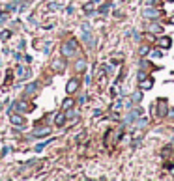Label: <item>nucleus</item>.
<instances>
[{"mask_svg": "<svg viewBox=\"0 0 174 181\" xmlns=\"http://www.w3.org/2000/svg\"><path fill=\"white\" fill-rule=\"evenodd\" d=\"M77 51H79V45H77L75 39H69V41H66L62 45V56H66V58H71Z\"/></svg>", "mask_w": 174, "mask_h": 181, "instance_id": "f257e3e1", "label": "nucleus"}, {"mask_svg": "<svg viewBox=\"0 0 174 181\" xmlns=\"http://www.w3.org/2000/svg\"><path fill=\"white\" fill-rule=\"evenodd\" d=\"M155 107H157V118H163V116H167L170 110H168V101L165 97H161V99H157V103H155Z\"/></svg>", "mask_w": 174, "mask_h": 181, "instance_id": "f03ea898", "label": "nucleus"}, {"mask_svg": "<svg viewBox=\"0 0 174 181\" xmlns=\"http://www.w3.org/2000/svg\"><path fill=\"white\" fill-rule=\"evenodd\" d=\"M9 110H17V112H30V110H32V105L26 103V101H19V103H13Z\"/></svg>", "mask_w": 174, "mask_h": 181, "instance_id": "7ed1b4c3", "label": "nucleus"}, {"mask_svg": "<svg viewBox=\"0 0 174 181\" xmlns=\"http://www.w3.org/2000/svg\"><path fill=\"white\" fill-rule=\"evenodd\" d=\"M157 15H159V11H157L155 8H148L142 11V17L144 19H157Z\"/></svg>", "mask_w": 174, "mask_h": 181, "instance_id": "20e7f679", "label": "nucleus"}, {"mask_svg": "<svg viewBox=\"0 0 174 181\" xmlns=\"http://www.w3.org/2000/svg\"><path fill=\"white\" fill-rule=\"evenodd\" d=\"M79 78H71L69 82H68V86H66V90H68V93H73V92H77L79 90Z\"/></svg>", "mask_w": 174, "mask_h": 181, "instance_id": "39448f33", "label": "nucleus"}, {"mask_svg": "<svg viewBox=\"0 0 174 181\" xmlns=\"http://www.w3.org/2000/svg\"><path fill=\"white\" fill-rule=\"evenodd\" d=\"M140 114H142V108H133L131 114H129V116H127V119H126V123H133L137 118L140 116Z\"/></svg>", "mask_w": 174, "mask_h": 181, "instance_id": "423d86ee", "label": "nucleus"}, {"mask_svg": "<svg viewBox=\"0 0 174 181\" xmlns=\"http://www.w3.org/2000/svg\"><path fill=\"white\" fill-rule=\"evenodd\" d=\"M157 45H159L161 49H168V47L172 45V39L168 37V36H163V37H159V39H157Z\"/></svg>", "mask_w": 174, "mask_h": 181, "instance_id": "0eeeda50", "label": "nucleus"}, {"mask_svg": "<svg viewBox=\"0 0 174 181\" xmlns=\"http://www.w3.org/2000/svg\"><path fill=\"white\" fill-rule=\"evenodd\" d=\"M152 86H153V78L152 77H146V78L140 80V88L142 90H152Z\"/></svg>", "mask_w": 174, "mask_h": 181, "instance_id": "6e6552de", "label": "nucleus"}, {"mask_svg": "<svg viewBox=\"0 0 174 181\" xmlns=\"http://www.w3.org/2000/svg\"><path fill=\"white\" fill-rule=\"evenodd\" d=\"M75 69H77L79 73L86 71V60H77V62H75Z\"/></svg>", "mask_w": 174, "mask_h": 181, "instance_id": "1a4fd4ad", "label": "nucleus"}, {"mask_svg": "<svg viewBox=\"0 0 174 181\" xmlns=\"http://www.w3.org/2000/svg\"><path fill=\"white\" fill-rule=\"evenodd\" d=\"M17 75H19L21 78H24V77H28V75H30V71L24 67V65H17Z\"/></svg>", "mask_w": 174, "mask_h": 181, "instance_id": "9d476101", "label": "nucleus"}, {"mask_svg": "<svg viewBox=\"0 0 174 181\" xmlns=\"http://www.w3.org/2000/svg\"><path fill=\"white\" fill-rule=\"evenodd\" d=\"M66 118H68V116H66V114H64V112H60V114H58V116H56V118H54V123H56V125H58V127H62V125L66 123Z\"/></svg>", "mask_w": 174, "mask_h": 181, "instance_id": "9b49d317", "label": "nucleus"}, {"mask_svg": "<svg viewBox=\"0 0 174 181\" xmlns=\"http://www.w3.org/2000/svg\"><path fill=\"white\" fill-rule=\"evenodd\" d=\"M51 133L49 127H43V129H36L34 131V136H47V134Z\"/></svg>", "mask_w": 174, "mask_h": 181, "instance_id": "f8f14e48", "label": "nucleus"}, {"mask_svg": "<svg viewBox=\"0 0 174 181\" xmlns=\"http://www.w3.org/2000/svg\"><path fill=\"white\" fill-rule=\"evenodd\" d=\"M11 123H13V125H24V118L13 114V116H11Z\"/></svg>", "mask_w": 174, "mask_h": 181, "instance_id": "ddd939ff", "label": "nucleus"}, {"mask_svg": "<svg viewBox=\"0 0 174 181\" xmlns=\"http://www.w3.org/2000/svg\"><path fill=\"white\" fill-rule=\"evenodd\" d=\"M36 90H38V84H34V82H32V84H28V86L24 88V93H26V95H28V93H34Z\"/></svg>", "mask_w": 174, "mask_h": 181, "instance_id": "4468645a", "label": "nucleus"}, {"mask_svg": "<svg viewBox=\"0 0 174 181\" xmlns=\"http://www.w3.org/2000/svg\"><path fill=\"white\" fill-rule=\"evenodd\" d=\"M146 123H148V119H146V118H139V119L135 122V129H140V127H144Z\"/></svg>", "mask_w": 174, "mask_h": 181, "instance_id": "2eb2a0df", "label": "nucleus"}, {"mask_svg": "<svg viewBox=\"0 0 174 181\" xmlns=\"http://www.w3.org/2000/svg\"><path fill=\"white\" fill-rule=\"evenodd\" d=\"M53 67L56 69V71H62V69H64V62H62V60H54V62H53Z\"/></svg>", "mask_w": 174, "mask_h": 181, "instance_id": "dca6fc26", "label": "nucleus"}, {"mask_svg": "<svg viewBox=\"0 0 174 181\" xmlns=\"http://www.w3.org/2000/svg\"><path fill=\"white\" fill-rule=\"evenodd\" d=\"M148 30L153 32V34H159V32H161V26H159V24H155V23H152L150 26H148Z\"/></svg>", "mask_w": 174, "mask_h": 181, "instance_id": "f3484780", "label": "nucleus"}, {"mask_svg": "<svg viewBox=\"0 0 174 181\" xmlns=\"http://www.w3.org/2000/svg\"><path fill=\"white\" fill-rule=\"evenodd\" d=\"M131 97H133V99H131L133 103H140V99H142V93H140V92H135V93L131 95Z\"/></svg>", "mask_w": 174, "mask_h": 181, "instance_id": "a211bd4d", "label": "nucleus"}, {"mask_svg": "<svg viewBox=\"0 0 174 181\" xmlns=\"http://www.w3.org/2000/svg\"><path fill=\"white\" fill-rule=\"evenodd\" d=\"M148 51H150V47H148V45H142V47L139 49V54H140V56H146Z\"/></svg>", "mask_w": 174, "mask_h": 181, "instance_id": "6ab92c4d", "label": "nucleus"}, {"mask_svg": "<svg viewBox=\"0 0 174 181\" xmlns=\"http://www.w3.org/2000/svg\"><path fill=\"white\" fill-rule=\"evenodd\" d=\"M62 107H64V110H68V108H71V107H73V99H66V101H64V105H62Z\"/></svg>", "mask_w": 174, "mask_h": 181, "instance_id": "aec40b11", "label": "nucleus"}, {"mask_svg": "<svg viewBox=\"0 0 174 181\" xmlns=\"http://www.w3.org/2000/svg\"><path fill=\"white\" fill-rule=\"evenodd\" d=\"M11 37V32H9V30H4L2 34H0V39H9Z\"/></svg>", "mask_w": 174, "mask_h": 181, "instance_id": "412c9836", "label": "nucleus"}, {"mask_svg": "<svg viewBox=\"0 0 174 181\" xmlns=\"http://www.w3.org/2000/svg\"><path fill=\"white\" fill-rule=\"evenodd\" d=\"M122 105H124V103H122V99H118V101L112 105V110H114V112H116V110H120V108H122Z\"/></svg>", "mask_w": 174, "mask_h": 181, "instance_id": "4be33fe9", "label": "nucleus"}, {"mask_svg": "<svg viewBox=\"0 0 174 181\" xmlns=\"http://www.w3.org/2000/svg\"><path fill=\"white\" fill-rule=\"evenodd\" d=\"M49 142H53V140H47V142H41V144H38V146H36V151H41V149L45 148V146H47Z\"/></svg>", "mask_w": 174, "mask_h": 181, "instance_id": "5701e85b", "label": "nucleus"}, {"mask_svg": "<svg viewBox=\"0 0 174 181\" xmlns=\"http://www.w3.org/2000/svg\"><path fill=\"white\" fill-rule=\"evenodd\" d=\"M109 6H111V2H107V4H103V6L99 8V11H101V13H107V11H109Z\"/></svg>", "mask_w": 174, "mask_h": 181, "instance_id": "b1692460", "label": "nucleus"}, {"mask_svg": "<svg viewBox=\"0 0 174 181\" xmlns=\"http://www.w3.org/2000/svg\"><path fill=\"white\" fill-rule=\"evenodd\" d=\"M6 19H8V15H6V13H0V23H4Z\"/></svg>", "mask_w": 174, "mask_h": 181, "instance_id": "393cba45", "label": "nucleus"}, {"mask_svg": "<svg viewBox=\"0 0 174 181\" xmlns=\"http://www.w3.org/2000/svg\"><path fill=\"white\" fill-rule=\"evenodd\" d=\"M148 4H152V6H155V4H161V0H148Z\"/></svg>", "mask_w": 174, "mask_h": 181, "instance_id": "a878e982", "label": "nucleus"}, {"mask_svg": "<svg viewBox=\"0 0 174 181\" xmlns=\"http://www.w3.org/2000/svg\"><path fill=\"white\" fill-rule=\"evenodd\" d=\"M142 78H146V73L144 71H139V80H142Z\"/></svg>", "mask_w": 174, "mask_h": 181, "instance_id": "bb28decb", "label": "nucleus"}, {"mask_svg": "<svg viewBox=\"0 0 174 181\" xmlns=\"http://www.w3.org/2000/svg\"><path fill=\"white\" fill-rule=\"evenodd\" d=\"M168 2H172V0H168Z\"/></svg>", "mask_w": 174, "mask_h": 181, "instance_id": "cd10ccee", "label": "nucleus"}]
</instances>
